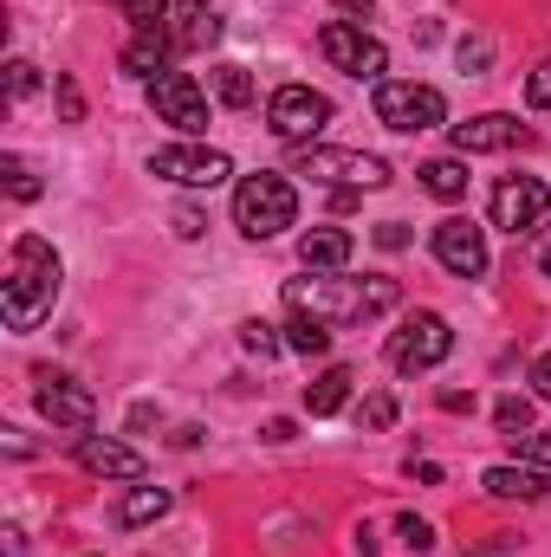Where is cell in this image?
I'll return each mask as SVG.
<instances>
[{
    "mask_svg": "<svg viewBox=\"0 0 551 557\" xmlns=\"http://www.w3.org/2000/svg\"><path fill=\"white\" fill-rule=\"evenodd\" d=\"M526 104H532V111H551V59L526 78Z\"/></svg>",
    "mask_w": 551,
    "mask_h": 557,
    "instance_id": "e575fe53",
    "label": "cell"
},
{
    "mask_svg": "<svg viewBox=\"0 0 551 557\" xmlns=\"http://www.w3.org/2000/svg\"><path fill=\"white\" fill-rule=\"evenodd\" d=\"M7 557H26V532L20 525H7Z\"/></svg>",
    "mask_w": 551,
    "mask_h": 557,
    "instance_id": "7bdbcfd3",
    "label": "cell"
},
{
    "mask_svg": "<svg viewBox=\"0 0 551 557\" xmlns=\"http://www.w3.org/2000/svg\"><path fill=\"white\" fill-rule=\"evenodd\" d=\"M409 480H421V486H434V480H441V467H434V460H409Z\"/></svg>",
    "mask_w": 551,
    "mask_h": 557,
    "instance_id": "60d3db41",
    "label": "cell"
},
{
    "mask_svg": "<svg viewBox=\"0 0 551 557\" xmlns=\"http://www.w3.org/2000/svg\"><path fill=\"white\" fill-rule=\"evenodd\" d=\"M298 175H311V182H325V188H383L390 182V162L383 156H364V149H298V162H292Z\"/></svg>",
    "mask_w": 551,
    "mask_h": 557,
    "instance_id": "52a82bcc",
    "label": "cell"
},
{
    "mask_svg": "<svg viewBox=\"0 0 551 557\" xmlns=\"http://www.w3.org/2000/svg\"><path fill=\"white\" fill-rule=\"evenodd\" d=\"M331 7H338V13H370L377 0H331Z\"/></svg>",
    "mask_w": 551,
    "mask_h": 557,
    "instance_id": "ee69618b",
    "label": "cell"
},
{
    "mask_svg": "<svg viewBox=\"0 0 551 557\" xmlns=\"http://www.w3.org/2000/svg\"><path fill=\"white\" fill-rule=\"evenodd\" d=\"M279 324H260V318H247V324H241V344H247V350H254V357H279V350H285V337H273Z\"/></svg>",
    "mask_w": 551,
    "mask_h": 557,
    "instance_id": "f546056e",
    "label": "cell"
},
{
    "mask_svg": "<svg viewBox=\"0 0 551 557\" xmlns=\"http://www.w3.org/2000/svg\"><path fill=\"white\" fill-rule=\"evenodd\" d=\"M298 221V188L273 175V169H260V175H241V188H234V227L247 234V240H273Z\"/></svg>",
    "mask_w": 551,
    "mask_h": 557,
    "instance_id": "3957f363",
    "label": "cell"
},
{
    "mask_svg": "<svg viewBox=\"0 0 551 557\" xmlns=\"http://www.w3.org/2000/svg\"><path fill=\"white\" fill-rule=\"evenodd\" d=\"M493 421H500V434H506V441L532 434V396H500V409H493Z\"/></svg>",
    "mask_w": 551,
    "mask_h": 557,
    "instance_id": "484cf974",
    "label": "cell"
},
{
    "mask_svg": "<svg viewBox=\"0 0 551 557\" xmlns=\"http://www.w3.org/2000/svg\"><path fill=\"white\" fill-rule=\"evenodd\" d=\"M377 124L383 131H434V124H448V98L434 91V85H415V78H383L377 85Z\"/></svg>",
    "mask_w": 551,
    "mask_h": 557,
    "instance_id": "5b68a950",
    "label": "cell"
},
{
    "mask_svg": "<svg viewBox=\"0 0 551 557\" xmlns=\"http://www.w3.org/2000/svg\"><path fill=\"white\" fill-rule=\"evenodd\" d=\"M415 175H421V188H428L434 201H461V195H467V162H461V156H434V162H421Z\"/></svg>",
    "mask_w": 551,
    "mask_h": 557,
    "instance_id": "44dd1931",
    "label": "cell"
},
{
    "mask_svg": "<svg viewBox=\"0 0 551 557\" xmlns=\"http://www.w3.org/2000/svg\"><path fill=\"white\" fill-rule=\"evenodd\" d=\"M519 552V539H500V545H487V552H467V557H513Z\"/></svg>",
    "mask_w": 551,
    "mask_h": 557,
    "instance_id": "b9f144b4",
    "label": "cell"
},
{
    "mask_svg": "<svg viewBox=\"0 0 551 557\" xmlns=\"http://www.w3.org/2000/svg\"><path fill=\"white\" fill-rule=\"evenodd\" d=\"M519 143H532V131L519 117H506V111H480V117L454 124V149L461 156H500V149H519Z\"/></svg>",
    "mask_w": 551,
    "mask_h": 557,
    "instance_id": "5bb4252c",
    "label": "cell"
},
{
    "mask_svg": "<svg viewBox=\"0 0 551 557\" xmlns=\"http://www.w3.org/2000/svg\"><path fill=\"white\" fill-rule=\"evenodd\" d=\"M480 486L493 499H551V473L546 467H487Z\"/></svg>",
    "mask_w": 551,
    "mask_h": 557,
    "instance_id": "d6986e66",
    "label": "cell"
},
{
    "mask_svg": "<svg viewBox=\"0 0 551 557\" xmlns=\"http://www.w3.org/2000/svg\"><path fill=\"white\" fill-rule=\"evenodd\" d=\"M357 421H364L370 434H383V428H396V396H390V389H377V396H364V409H357Z\"/></svg>",
    "mask_w": 551,
    "mask_h": 557,
    "instance_id": "f1b7e54d",
    "label": "cell"
},
{
    "mask_svg": "<svg viewBox=\"0 0 551 557\" xmlns=\"http://www.w3.org/2000/svg\"><path fill=\"white\" fill-rule=\"evenodd\" d=\"M52 91H59V117H65V124H85V91H78V78H65V72H59V78H52Z\"/></svg>",
    "mask_w": 551,
    "mask_h": 557,
    "instance_id": "1f68e13d",
    "label": "cell"
},
{
    "mask_svg": "<svg viewBox=\"0 0 551 557\" xmlns=\"http://www.w3.org/2000/svg\"><path fill=\"white\" fill-rule=\"evenodd\" d=\"M149 175H162V182H175V188H221V182L234 175V162H228L221 149H208V143H162V149L149 156Z\"/></svg>",
    "mask_w": 551,
    "mask_h": 557,
    "instance_id": "ba28073f",
    "label": "cell"
},
{
    "mask_svg": "<svg viewBox=\"0 0 551 557\" xmlns=\"http://www.w3.org/2000/svg\"><path fill=\"white\" fill-rule=\"evenodd\" d=\"M169 39H175V52H208L221 39V13L208 0H175L169 7Z\"/></svg>",
    "mask_w": 551,
    "mask_h": 557,
    "instance_id": "2e32d148",
    "label": "cell"
},
{
    "mask_svg": "<svg viewBox=\"0 0 551 557\" xmlns=\"http://www.w3.org/2000/svg\"><path fill=\"white\" fill-rule=\"evenodd\" d=\"M0 175H7V195H13V201H39V195H46V182H39L20 156H0Z\"/></svg>",
    "mask_w": 551,
    "mask_h": 557,
    "instance_id": "d4e9b609",
    "label": "cell"
},
{
    "mask_svg": "<svg viewBox=\"0 0 551 557\" xmlns=\"http://www.w3.org/2000/svg\"><path fill=\"white\" fill-rule=\"evenodd\" d=\"M169 52H175V39H169V26H162V33H137V39L118 52V65H124L131 78L149 85V78H162V72H169Z\"/></svg>",
    "mask_w": 551,
    "mask_h": 557,
    "instance_id": "ffe728a7",
    "label": "cell"
},
{
    "mask_svg": "<svg viewBox=\"0 0 551 557\" xmlns=\"http://www.w3.org/2000/svg\"><path fill=\"white\" fill-rule=\"evenodd\" d=\"M260 434H267V441H292V434H298V421L273 416V421H267V428H260Z\"/></svg>",
    "mask_w": 551,
    "mask_h": 557,
    "instance_id": "ab89813d",
    "label": "cell"
},
{
    "mask_svg": "<svg viewBox=\"0 0 551 557\" xmlns=\"http://www.w3.org/2000/svg\"><path fill=\"white\" fill-rule=\"evenodd\" d=\"M59 285H65V260L52 253V240L20 234L13 253H7V278H0V318H7V331H33L39 318H52Z\"/></svg>",
    "mask_w": 551,
    "mask_h": 557,
    "instance_id": "7a4b0ae2",
    "label": "cell"
},
{
    "mask_svg": "<svg viewBox=\"0 0 551 557\" xmlns=\"http://www.w3.org/2000/svg\"><path fill=\"white\" fill-rule=\"evenodd\" d=\"M351 383H357V370H351V363H331V370H318V376L305 383V416H311V421L338 416V409L351 403Z\"/></svg>",
    "mask_w": 551,
    "mask_h": 557,
    "instance_id": "ac0fdd59",
    "label": "cell"
},
{
    "mask_svg": "<svg viewBox=\"0 0 551 557\" xmlns=\"http://www.w3.org/2000/svg\"><path fill=\"white\" fill-rule=\"evenodd\" d=\"M267 124H273V137H285V143H311L331 124V98L311 91V85H279L273 104H267Z\"/></svg>",
    "mask_w": 551,
    "mask_h": 557,
    "instance_id": "8fae6325",
    "label": "cell"
},
{
    "mask_svg": "<svg viewBox=\"0 0 551 557\" xmlns=\"http://www.w3.org/2000/svg\"><path fill=\"white\" fill-rule=\"evenodd\" d=\"M532 389H539V396L551 403V350L539 357V363H532Z\"/></svg>",
    "mask_w": 551,
    "mask_h": 557,
    "instance_id": "f35d334b",
    "label": "cell"
},
{
    "mask_svg": "<svg viewBox=\"0 0 551 557\" xmlns=\"http://www.w3.org/2000/svg\"><path fill=\"white\" fill-rule=\"evenodd\" d=\"M539 267H546V273H551V234H546V247H539Z\"/></svg>",
    "mask_w": 551,
    "mask_h": 557,
    "instance_id": "f6af8a7d",
    "label": "cell"
},
{
    "mask_svg": "<svg viewBox=\"0 0 551 557\" xmlns=\"http://www.w3.org/2000/svg\"><path fill=\"white\" fill-rule=\"evenodd\" d=\"M149 111H156V124H175L182 137H201V131H208V91H201L188 72L149 78Z\"/></svg>",
    "mask_w": 551,
    "mask_h": 557,
    "instance_id": "9c48e42d",
    "label": "cell"
},
{
    "mask_svg": "<svg viewBox=\"0 0 551 557\" xmlns=\"http://www.w3.org/2000/svg\"><path fill=\"white\" fill-rule=\"evenodd\" d=\"M403 285L390 273H364V278H344V273H311V278H285V311L292 318H318L331 331H351V324H370L383 311H396Z\"/></svg>",
    "mask_w": 551,
    "mask_h": 557,
    "instance_id": "6da1fadb",
    "label": "cell"
},
{
    "mask_svg": "<svg viewBox=\"0 0 551 557\" xmlns=\"http://www.w3.org/2000/svg\"><path fill=\"white\" fill-rule=\"evenodd\" d=\"M377 247H383V253H403V247H409V227H403V221H383V227H377Z\"/></svg>",
    "mask_w": 551,
    "mask_h": 557,
    "instance_id": "d590c367",
    "label": "cell"
},
{
    "mask_svg": "<svg viewBox=\"0 0 551 557\" xmlns=\"http://www.w3.org/2000/svg\"><path fill=\"white\" fill-rule=\"evenodd\" d=\"M318 52H325L344 78L383 85V72H390V46H383L377 33H364L357 20H325V26H318Z\"/></svg>",
    "mask_w": 551,
    "mask_h": 557,
    "instance_id": "277c9868",
    "label": "cell"
},
{
    "mask_svg": "<svg viewBox=\"0 0 551 557\" xmlns=\"http://www.w3.org/2000/svg\"><path fill=\"white\" fill-rule=\"evenodd\" d=\"M513 447H519V454H526L532 467H551V428H539V434H519Z\"/></svg>",
    "mask_w": 551,
    "mask_h": 557,
    "instance_id": "836d02e7",
    "label": "cell"
},
{
    "mask_svg": "<svg viewBox=\"0 0 551 557\" xmlns=\"http://www.w3.org/2000/svg\"><path fill=\"white\" fill-rule=\"evenodd\" d=\"M285 350L325 357V350H331V324H318V318H285Z\"/></svg>",
    "mask_w": 551,
    "mask_h": 557,
    "instance_id": "603a6c76",
    "label": "cell"
},
{
    "mask_svg": "<svg viewBox=\"0 0 551 557\" xmlns=\"http://www.w3.org/2000/svg\"><path fill=\"white\" fill-rule=\"evenodd\" d=\"M351 253H357L351 227H311V234L298 240V267H305V273H344Z\"/></svg>",
    "mask_w": 551,
    "mask_h": 557,
    "instance_id": "e0dca14e",
    "label": "cell"
},
{
    "mask_svg": "<svg viewBox=\"0 0 551 557\" xmlns=\"http://www.w3.org/2000/svg\"><path fill=\"white\" fill-rule=\"evenodd\" d=\"M448 350H454V331H448L441 311H409L403 331H390V370H396V376H421V370H434Z\"/></svg>",
    "mask_w": 551,
    "mask_h": 557,
    "instance_id": "8992f818",
    "label": "cell"
},
{
    "mask_svg": "<svg viewBox=\"0 0 551 557\" xmlns=\"http://www.w3.org/2000/svg\"><path fill=\"white\" fill-rule=\"evenodd\" d=\"M33 396H39V416L52 421V428H65V434H91V421H98V396L85 389V383H72V376H59V370H33Z\"/></svg>",
    "mask_w": 551,
    "mask_h": 557,
    "instance_id": "30bf717a",
    "label": "cell"
},
{
    "mask_svg": "<svg viewBox=\"0 0 551 557\" xmlns=\"http://www.w3.org/2000/svg\"><path fill=\"white\" fill-rule=\"evenodd\" d=\"M454 59H461V72H467V78H480V72L493 65V39H487V33H467V39L454 46Z\"/></svg>",
    "mask_w": 551,
    "mask_h": 557,
    "instance_id": "83f0119b",
    "label": "cell"
},
{
    "mask_svg": "<svg viewBox=\"0 0 551 557\" xmlns=\"http://www.w3.org/2000/svg\"><path fill=\"white\" fill-rule=\"evenodd\" d=\"M169 512V493L162 486H131L124 499H118V525H149V519H162Z\"/></svg>",
    "mask_w": 551,
    "mask_h": 557,
    "instance_id": "7402d4cb",
    "label": "cell"
},
{
    "mask_svg": "<svg viewBox=\"0 0 551 557\" xmlns=\"http://www.w3.org/2000/svg\"><path fill=\"white\" fill-rule=\"evenodd\" d=\"M78 467L98 480H143V454L124 441H105V434H78Z\"/></svg>",
    "mask_w": 551,
    "mask_h": 557,
    "instance_id": "9a60e30c",
    "label": "cell"
},
{
    "mask_svg": "<svg viewBox=\"0 0 551 557\" xmlns=\"http://www.w3.org/2000/svg\"><path fill=\"white\" fill-rule=\"evenodd\" d=\"M201 227H208V221H201V214H195V208H175V234H182V240H195V234H201Z\"/></svg>",
    "mask_w": 551,
    "mask_h": 557,
    "instance_id": "74e56055",
    "label": "cell"
},
{
    "mask_svg": "<svg viewBox=\"0 0 551 557\" xmlns=\"http://www.w3.org/2000/svg\"><path fill=\"white\" fill-rule=\"evenodd\" d=\"M441 409L448 416H474V389H441Z\"/></svg>",
    "mask_w": 551,
    "mask_h": 557,
    "instance_id": "8d00e7d4",
    "label": "cell"
},
{
    "mask_svg": "<svg viewBox=\"0 0 551 557\" xmlns=\"http://www.w3.org/2000/svg\"><path fill=\"white\" fill-rule=\"evenodd\" d=\"M169 7H175V0H124V20H131L137 33H162V26H169Z\"/></svg>",
    "mask_w": 551,
    "mask_h": 557,
    "instance_id": "4316f807",
    "label": "cell"
},
{
    "mask_svg": "<svg viewBox=\"0 0 551 557\" xmlns=\"http://www.w3.org/2000/svg\"><path fill=\"white\" fill-rule=\"evenodd\" d=\"M215 98L234 104V111H247V104H254V72H247V65H221V72H215Z\"/></svg>",
    "mask_w": 551,
    "mask_h": 557,
    "instance_id": "cb8c5ba5",
    "label": "cell"
},
{
    "mask_svg": "<svg viewBox=\"0 0 551 557\" xmlns=\"http://www.w3.org/2000/svg\"><path fill=\"white\" fill-rule=\"evenodd\" d=\"M396 539H403L409 552H434V525H428V519H415V512L396 519Z\"/></svg>",
    "mask_w": 551,
    "mask_h": 557,
    "instance_id": "d6a6232c",
    "label": "cell"
},
{
    "mask_svg": "<svg viewBox=\"0 0 551 557\" xmlns=\"http://www.w3.org/2000/svg\"><path fill=\"white\" fill-rule=\"evenodd\" d=\"M551 195L539 175H500L493 182V227H506L513 240L519 234H539V221H546Z\"/></svg>",
    "mask_w": 551,
    "mask_h": 557,
    "instance_id": "7c38bea8",
    "label": "cell"
},
{
    "mask_svg": "<svg viewBox=\"0 0 551 557\" xmlns=\"http://www.w3.org/2000/svg\"><path fill=\"white\" fill-rule=\"evenodd\" d=\"M434 260L448 267L454 278H487V234L467 221V214H448V221H434Z\"/></svg>",
    "mask_w": 551,
    "mask_h": 557,
    "instance_id": "4fadbf2b",
    "label": "cell"
},
{
    "mask_svg": "<svg viewBox=\"0 0 551 557\" xmlns=\"http://www.w3.org/2000/svg\"><path fill=\"white\" fill-rule=\"evenodd\" d=\"M46 78H39V65L33 59H7V98H33Z\"/></svg>",
    "mask_w": 551,
    "mask_h": 557,
    "instance_id": "4dcf8cb0",
    "label": "cell"
}]
</instances>
